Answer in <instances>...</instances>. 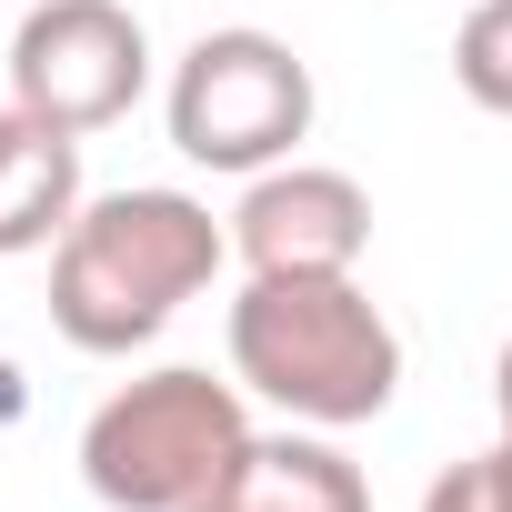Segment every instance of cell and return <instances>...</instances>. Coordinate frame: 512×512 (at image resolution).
<instances>
[{"instance_id": "obj_1", "label": "cell", "mask_w": 512, "mask_h": 512, "mask_svg": "<svg viewBox=\"0 0 512 512\" xmlns=\"http://www.w3.org/2000/svg\"><path fill=\"white\" fill-rule=\"evenodd\" d=\"M231 262V221H211V201L171 191V181H131L71 211V231L51 241V332L91 362H121L141 342H161L181 322V302H201Z\"/></svg>"}, {"instance_id": "obj_2", "label": "cell", "mask_w": 512, "mask_h": 512, "mask_svg": "<svg viewBox=\"0 0 512 512\" xmlns=\"http://www.w3.org/2000/svg\"><path fill=\"white\" fill-rule=\"evenodd\" d=\"M231 382L312 432H362L402 392V332L362 272H251L231 302Z\"/></svg>"}, {"instance_id": "obj_3", "label": "cell", "mask_w": 512, "mask_h": 512, "mask_svg": "<svg viewBox=\"0 0 512 512\" xmlns=\"http://www.w3.org/2000/svg\"><path fill=\"white\" fill-rule=\"evenodd\" d=\"M251 392L211 382L191 362H161L121 392L91 402L81 422V482L111 512H201L211 492H231V472L251 462Z\"/></svg>"}, {"instance_id": "obj_4", "label": "cell", "mask_w": 512, "mask_h": 512, "mask_svg": "<svg viewBox=\"0 0 512 512\" xmlns=\"http://www.w3.org/2000/svg\"><path fill=\"white\" fill-rule=\"evenodd\" d=\"M312 111H322L312 61H302L282 31H251V21L201 31V41L171 61V91H161L171 151H181L191 171H231V181L272 171V161H302Z\"/></svg>"}, {"instance_id": "obj_5", "label": "cell", "mask_w": 512, "mask_h": 512, "mask_svg": "<svg viewBox=\"0 0 512 512\" xmlns=\"http://www.w3.org/2000/svg\"><path fill=\"white\" fill-rule=\"evenodd\" d=\"M151 91V31L131 0H31L11 31V101L41 111L51 131L91 141L131 121Z\"/></svg>"}, {"instance_id": "obj_6", "label": "cell", "mask_w": 512, "mask_h": 512, "mask_svg": "<svg viewBox=\"0 0 512 512\" xmlns=\"http://www.w3.org/2000/svg\"><path fill=\"white\" fill-rule=\"evenodd\" d=\"M372 191L332 161H272L231 201V262L241 272H362Z\"/></svg>"}, {"instance_id": "obj_7", "label": "cell", "mask_w": 512, "mask_h": 512, "mask_svg": "<svg viewBox=\"0 0 512 512\" xmlns=\"http://www.w3.org/2000/svg\"><path fill=\"white\" fill-rule=\"evenodd\" d=\"M81 141L51 131L41 111L0 101V262H21V251H51L81 211Z\"/></svg>"}, {"instance_id": "obj_8", "label": "cell", "mask_w": 512, "mask_h": 512, "mask_svg": "<svg viewBox=\"0 0 512 512\" xmlns=\"http://www.w3.org/2000/svg\"><path fill=\"white\" fill-rule=\"evenodd\" d=\"M221 502H231V512H372V482H362V462H352L332 432L292 422V432H262V442H251V462L231 472Z\"/></svg>"}, {"instance_id": "obj_9", "label": "cell", "mask_w": 512, "mask_h": 512, "mask_svg": "<svg viewBox=\"0 0 512 512\" xmlns=\"http://www.w3.org/2000/svg\"><path fill=\"white\" fill-rule=\"evenodd\" d=\"M452 81L472 111L512 121V0H472L462 31H452Z\"/></svg>"}, {"instance_id": "obj_10", "label": "cell", "mask_w": 512, "mask_h": 512, "mask_svg": "<svg viewBox=\"0 0 512 512\" xmlns=\"http://www.w3.org/2000/svg\"><path fill=\"white\" fill-rule=\"evenodd\" d=\"M422 512H512V442H492V452H462L452 472H432Z\"/></svg>"}, {"instance_id": "obj_11", "label": "cell", "mask_w": 512, "mask_h": 512, "mask_svg": "<svg viewBox=\"0 0 512 512\" xmlns=\"http://www.w3.org/2000/svg\"><path fill=\"white\" fill-rule=\"evenodd\" d=\"M492 422H502V442H512V342H502V362H492Z\"/></svg>"}, {"instance_id": "obj_12", "label": "cell", "mask_w": 512, "mask_h": 512, "mask_svg": "<svg viewBox=\"0 0 512 512\" xmlns=\"http://www.w3.org/2000/svg\"><path fill=\"white\" fill-rule=\"evenodd\" d=\"M201 512H231V502H221V492H211V502H201Z\"/></svg>"}]
</instances>
